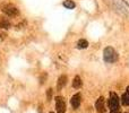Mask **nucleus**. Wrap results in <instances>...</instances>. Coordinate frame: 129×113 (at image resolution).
Wrapping results in <instances>:
<instances>
[{"label":"nucleus","instance_id":"nucleus-1","mask_svg":"<svg viewBox=\"0 0 129 113\" xmlns=\"http://www.w3.org/2000/svg\"><path fill=\"white\" fill-rule=\"evenodd\" d=\"M103 59H104V61L111 63V62L117 61V59H118V53H117V51L113 48L108 47V48H105L104 51H103Z\"/></svg>","mask_w":129,"mask_h":113},{"label":"nucleus","instance_id":"nucleus-2","mask_svg":"<svg viewBox=\"0 0 129 113\" xmlns=\"http://www.w3.org/2000/svg\"><path fill=\"white\" fill-rule=\"evenodd\" d=\"M109 107L111 113H119V98L116 93H110Z\"/></svg>","mask_w":129,"mask_h":113},{"label":"nucleus","instance_id":"nucleus-3","mask_svg":"<svg viewBox=\"0 0 129 113\" xmlns=\"http://www.w3.org/2000/svg\"><path fill=\"white\" fill-rule=\"evenodd\" d=\"M56 109L58 113H64L66 112V103H64L63 97L58 96L56 98Z\"/></svg>","mask_w":129,"mask_h":113},{"label":"nucleus","instance_id":"nucleus-4","mask_svg":"<svg viewBox=\"0 0 129 113\" xmlns=\"http://www.w3.org/2000/svg\"><path fill=\"white\" fill-rule=\"evenodd\" d=\"M2 10H4L5 14H7V15H9V16H15L18 14V9L16 8L15 6H13V5H7V6H5Z\"/></svg>","mask_w":129,"mask_h":113},{"label":"nucleus","instance_id":"nucleus-5","mask_svg":"<svg viewBox=\"0 0 129 113\" xmlns=\"http://www.w3.org/2000/svg\"><path fill=\"white\" fill-rule=\"evenodd\" d=\"M95 106H96V110H98L99 113H104L105 112V101H104V97H99V100L96 101L95 103Z\"/></svg>","mask_w":129,"mask_h":113},{"label":"nucleus","instance_id":"nucleus-6","mask_svg":"<svg viewBox=\"0 0 129 113\" xmlns=\"http://www.w3.org/2000/svg\"><path fill=\"white\" fill-rule=\"evenodd\" d=\"M70 103H71V105H73L74 109H77V107L80 105V95L79 94L74 95L73 98H71V101H70Z\"/></svg>","mask_w":129,"mask_h":113},{"label":"nucleus","instance_id":"nucleus-7","mask_svg":"<svg viewBox=\"0 0 129 113\" xmlns=\"http://www.w3.org/2000/svg\"><path fill=\"white\" fill-rule=\"evenodd\" d=\"M66 82H67V77H66V76H64V75L60 76V77H59V79H58V85H57L58 89L62 88L64 85H66Z\"/></svg>","mask_w":129,"mask_h":113},{"label":"nucleus","instance_id":"nucleus-8","mask_svg":"<svg viewBox=\"0 0 129 113\" xmlns=\"http://www.w3.org/2000/svg\"><path fill=\"white\" fill-rule=\"evenodd\" d=\"M121 101H122L123 105H129V87H127V91L122 95V100Z\"/></svg>","mask_w":129,"mask_h":113},{"label":"nucleus","instance_id":"nucleus-9","mask_svg":"<svg viewBox=\"0 0 129 113\" xmlns=\"http://www.w3.org/2000/svg\"><path fill=\"white\" fill-rule=\"evenodd\" d=\"M73 86L75 87V88H79V87L82 86V79H80V77H79V76H76V77L74 78Z\"/></svg>","mask_w":129,"mask_h":113},{"label":"nucleus","instance_id":"nucleus-10","mask_svg":"<svg viewBox=\"0 0 129 113\" xmlns=\"http://www.w3.org/2000/svg\"><path fill=\"white\" fill-rule=\"evenodd\" d=\"M77 47L79 48V49H86L87 47H88V42H87L86 40H79L77 43Z\"/></svg>","mask_w":129,"mask_h":113},{"label":"nucleus","instance_id":"nucleus-11","mask_svg":"<svg viewBox=\"0 0 129 113\" xmlns=\"http://www.w3.org/2000/svg\"><path fill=\"white\" fill-rule=\"evenodd\" d=\"M63 6L68 9H74L75 8V2L71 1V0H66V1L63 2Z\"/></svg>","mask_w":129,"mask_h":113},{"label":"nucleus","instance_id":"nucleus-12","mask_svg":"<svg viewBox=\"0 0 129 113\" xmlns=\"http://www.w3.org/2000/svg\"><path fill=\"white\" fill-rule=\"evenodd\" d=\"M10 26V24H9V22L7 19H0V28H8V27Z\"/></svg>","mask_w":129,"mask_h":113},{"label":"nucleus","instance_id":"nucleus-13","mask_svg":"<svg viewBox=\"0 0 129 113\" xmlns=\"http://www.w3.org/2000/svg\"><path fill=\"white\" fill-rule=\"evenodd\" d=\"M51 94H52V89H48V98L51 97Z\"/></svg>","mask_w":129,"mask_h":113},{"label":"nucleus","instance_id":"nucleus-14","mask_svg":"<svg viewBox=\"0 0 129 113\" xmlns=\"http://www.w3.org/2000/svg\"><path fill=\"white\" fill-rule=\"evenodd\" d=\"M50 113H53V112H50Z\"/></svg>","mask_w":129,"mask_h":113}]
</instances>
